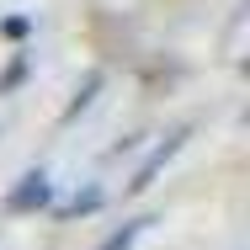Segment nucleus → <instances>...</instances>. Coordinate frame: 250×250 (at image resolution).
Returning <instances> with one entry per match:
<instances>
[{"label":"nucleus","instance_id":"nucleus-1","mask_svg":"<svg viewBox=\"0 0 250 250\" xmlns=\"http://www.w3.org/2000/svg\"><path fill=\"white\" fill-rule=\"evenodd\" d=\"M48 202H53L48 170H21L16 187L5 192V208H11V213H38V208H48Z\"/></svg>","mask_w":250,"mask_h":250},{"label":"nucleus","instance_id":"nucleus-2","mask_svg":"<svg viewBox=\"0 0 250 250\" xmlns=\"http://www.w3.org/2000/svg\"><path fill=\"white\" fill-rule=\"evenodd\" d=\"M181 139H187V133H170V139H165V144H154V149H149V160H144V165H139V170H133V181H128V192H144V187H149L154 176H160V170H165V160H170V154L181 149Z\"/></svg>","mask_w":250,"mask_h":250},{"label":"nucleus","instance_id":"nucleus-3","mask_svg":"<svg viewBox=\"0 0 250 250\" xmlns=\"http://www.w3.org/2000/svg\"><path fill=\"white\" fill-rule=\"evenodd\" d=\"M101 202H106V192H101V187H80L75 197L64 202V218H80V213H96Z\"/></svg>","mask_w":250,"mask_h":250},{"label":"nucleus","instance_id":"nucleus-4","mask_svg":"<svg viewBox=\"0 0 250 250\" xmlns=\"http://www.w3.org/2000/svg\"><path fill=\"white\" fill-rule=\"evenodd\" d=\"M144 224H149V218H133V224H123V229H117V234H106L96 250H133V240L144 234Z\"/></svg>","mask_w":250,"mask_h":250},{"label":"nucleus","instance_id":"nucleus-5","mask_svg":"<svg viewBox=\"0 0 250 250\" xmlns=\"http://www.w3.org/2000/svg\"><path fill=\"white\" fill-rule=\"evenodd\" d=\"M96 91H101V75H85V85H80V96L69 101V112H64V123H75V117H80V112L91 106V96H96Z\"/></svg>","mask_w":250,"mask_h":250},{"label":"nucleus","instance_id":"nucleus-6","mask_svg":"<svg viewBox=\"0 0 250 250\" xmlns=\"http://www.w3.org/2000/svg\"><path fill=\"white\" fill-rule=\"evenodd\" d=\"M21 80H27V59H16V64H11L5 75H0V96H5L11 85H21Z\"/></svg>","mask_w":250,"mask_h":250},{"label":"nucleus","instance_id":"nucleus-7","mask_svg":"<svg viewBox=\"0 0 250 250\" xmlns=\"http://www.w3.org/2000/svg\"><path fill=\"white\" fill-rule=\"evenodd\" d=\"M0 32H5V38H27V32H32V21H27V16H5V21H0Z\"/></svg>","mask_w":250,"mask_h":250}]
</instances>
